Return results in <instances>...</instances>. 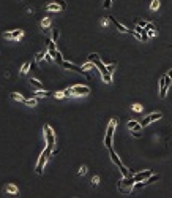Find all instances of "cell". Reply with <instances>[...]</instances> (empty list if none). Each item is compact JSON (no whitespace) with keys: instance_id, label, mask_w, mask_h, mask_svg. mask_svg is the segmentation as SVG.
Returning <instances> with one entry per match:
<instances>
[{"instance_id":"23","label":"cell","mask_w":172,"mask_h":198,"mask_svg":"<svg viewBox=\"0 0 172 198\" xmlns=\"http://www.w3.org/2000/svg\"><path fill=\"white\" fill-rule=\"evenodd\" d=\"M95 67H96V65H95V62H90V60H88L85 65H82V68H84L85 72H87V70H92V68H95Z\"/></svg>"},{"instance_id":"27","label":"cell","mask_w":172,"mask_h":198,"mask_svg":"<svg viewBox=\"0 0 172 198\" xmlns=\"http://www.w3.org/2000/svg\"><path fill=\"white\" fill-rule=\"evenodd\" d=\"M131 108H133V111H136V113H141L142 111V105H139V103H134Z\"/></svg>"},{"instance_id":"21","label":"cell","mask_w":172,"mask_h":198,"mask_svg":"<svg viewBox=\"0 0 172 198\" xmlns=\"http://www.w3.org/2000/svg\"><path fill=\"white\" fill-rule=\"evenodd\" d=\"M10 97H11L13 100H17V102H22V100H24V97L21 95V94H17V92H11Z\"/></svg>"},{"instance_id":"22","label":"cell","mask_w":172,"mask_h":198,"mask_svg":"<svg viewBox=\"0 0 172 198\" xmlns=\"http://www.w3.org/2000/svg\"><path fill=\"white\" fill-rule=\"evenodd\" d=\"M46 51H47V49L37 52V56H35V60H37V62H41V60H43V57H44V54H46Z\"/></svg>"},{"instance_id":"7","label":"cell","mask_w":172,"mask_h":198,"mask_svg":"<svg viewBox=\"0 0 172 198\" xmlns=\"http://www.w3.org/2000/svg\"><path fill=\"white\" fill-rule=\"evenodd\" d=\"M66 8V3H65L63 0H58V2H52V3L46 5V10L47 11H62Z\"/></svg>"},{"instance_id":"20","label":"cell","mask_w":172,"mask_h":198,"mask_svg":"<svg viewBox=\"0 0 172 198\" xmlns=\"http://www.w3.org/2000/svg\"><path fill=\"white\" fill-rule=\"evenodd\" d=\"M49 25H51V17H44V19L41 21V27H43V29H49Z\"/></svg>"},{"instance_id":"2","label":"cell","mask_w":172,"mask_h":198,"mask_svg":"<svg viewBox=\"0 0 172 198\" xmlns=\"http://www.w3.org/2000/svg\"><path fill=\"white\" fill-rule=\"evenodd\" d=\"M109 154H111V160H112V163L117 165V167L120 168L122 174H123V178H128V176H133V174H134L133 171H128V168H126L125 165L122 163V160L118 159V155H117V154H115L112 149H109Z\"/></svg>"},{"instance_id":"13","label":"cell","mask_w":172,"mask_h":198,"mask_svg":"<svg viewBox=\"0 0 172 198\" xmlns=\"http://www.w3.org/2000/svg\"><path fill=\"white\" fill-rule=\"evenodd\" d=\"M5 193L7 195H17L19 193V189H17L14 184H8L7 187H5Z\"/></svg>"},{"instance_id":"6","label":"cell","mask_w":172,"mask_h":198,"mask_svg":"<svg viewBox=\"0 0 172 198\" xmlns=\"http://www.w3.org/2000/svg\"><path fill=\"white\" fill-rule=\"evenodd\" d=\"M70 89L73 90L74 95H87V94H90V87H88V86L76 84V86H73V87H70Z\"/></svg>"},{"instance_id":"38","label":"cell","mask_w":172,"mask_h":198,"mask_svg":"<svg viewBox=\"0 0 172 198\" xmlns=\"http://www.w3.org/2000/svg\"><path fill=\"white\" fill-rule=\"evenodd\" d=\"M167 76H169V78H171V79H172V68H171V70H169V73H167Z\"/></svg>"},{"instance_id":"5","label":"cell","mask_w":172,"mask_h":198,"mask_svg":"<svg viewBox=\"0 0 172 198\" xmlns=\"http://www.w3.org/2000/svg\"><path fill=\"white\" fill-rule=\"evenodd\" d=\"M52 149H49V147H46V151H43L40 155V159H38V163H37V168H35V171H37V174H41L43 173V168L44 165H46L47 159H49V155H51Z\"/></svg>"},{"instance_id":"26","label":"cell","mask_w":172,"mask_h":198,"mask_svg":"<svg viewBox=\"0 0 172 198\" xmlns=\"http://www.w3.org/2000/svg\"><path fill=\"white\" fill-rule=\"evenodd\" d=\"M103 76V81L106 82V84H111L112 82V76H111V73H106V75H101Z\"/></svg>"},{"instance_id":"19","label":"cell","mask_w":172,"mask_h":198,"mask_svg":"<svg viewBox=\"0 0 172 198\" xmlns=\"http://www.w3.org/2000/svg\"><path fill=\"white\" fill-rule=\"evenodd\" d=\"M30 84L33 86V87H37V89H43V84H41L38 79H35V78H32L30 79Z\"/></svg>"},{"instance_id":"12","label":"cell","mask_w":172,"mask_h":198,"mask_svg":"<svg viewBox=\"0 0 172 198\" xmlns=\"http://www.w3.org/2000/svg\"><path fill=\"white\" fill-rule=\"evenodd\" d=\"M167 90H169V86L166 84V78L163 76V78L159 79V97L164 98V97L167 95Z\"/></svg>"},{"instance_id":"9","label":"cell","mask_w":172,"mask_h":198,"mask_svg":"<svg viewBox=\"0 0 172 198\" xmlns=\"http://www.w3.org/2000/svg\"><path fill=\"white\" fill-rule=\"evenodd\" d=\"M24 37V30H13V32H3V38L7 40H21Z\"/></svg>"},{"instance_id":"30","label":"cell","mask_w":172,"mask_h":198,"mask_svg":"<svg viewBox=\"0 0 172 198\" xmlns=\"http://www.w3.org/2000/svg\"><path fill=\"white\" fill-rule=\"evenodd\" d=\"M111 3H112V0H104V2H103V8L109 10V8H111Z\"/></svg>"},{"instance_id":"16","label":"cell","mask_w":172,"mask_h":198,"mask_svg":"<svg viewBox=\"0 0 172 198\" xmlns=\"http://www.w3.org/2000/svg\"><path fill=\"white\" fill-rule=\"evenodd\" d=\"M161 3H159V0H152V3H150V10L152 11H158Z\"/></svg>"},{"instance_id":"36","label":"cell","mask_w":172,"mask_h":198,"mask_svg":"<svg viewBox=\"0 0 172 198\" xmlns=\"http://www.w3.org/2000/svg\"><path fill=\"white\" fill-rule=\"evenodd\" d=\"M55 97H57V98H62V97H65V94L63 92H57V94H54Z\"/></svg>"},{"instance_id":"34","label":"cell","mask_w":172,"mask_h":198,"mask_svg":"<svg viewBox=\"0 0 172 198\" xmlns=\"http://www.w3.org/2000/svg\"><path fill=\"white\" fill-rule=\"evenodd\" d=\"M38 62L37 60H35V62H32V64H30V67H32V70H37V72H38V70H40V68H38Z\"/></svg>"},{"instance_id":"25","label":"cell","mask_w":172,"mask_h":198,"mask_svg":"<svg viewBox=\"0 0 172 198\" xmlns=\"http://www.w3.org/2000/svg\"><path fill=\"white\" fill-rule=\"evenodd\" d=\"M29 70H30V62H25V64L22 65V68H21V73H22V75H25Z\"/></svg>"},{"instance_id":"15","label":"cell","mask_w":172,"mask_h":198,"mask_svg":"<svg viewBox=\"0 0 172 198\" xmlns=\"http://www.w3.org/2000/svg\"><path fill=\"white\" fill-rule=\"evenodd\" d=\"M49 95H52V92H46V90H38V92L32 94L33 98H38V97H49Z\"/></svg>"},{"instance_id":"8","label":"cell","mask_w":172,"mask_h":198,"mask_svg":"<svg viewBox=\"0 0 172 198\" xmlns=\"http://www.w3.org/2000/svg\"><path fill=\"white\" fill-rule=\"evenodd\" d=\"M161 117H163V114L159 113V111H158V113H152V114H149V116L145 117L141 124H142V127H147V125H150L152 122H155V120L161 119Z\"/></svg>"},{"instance_id":"37","label":"cell","mask_w":172,"mask_h":198,"mask_svg":"<svg viewBox=\"0 0 172 198\" xmlns=\"http://www.w3.org/2000/svg\"><path fill=\"white\" fill-rule=\"evenodd\" d=\"M108 22H109L108 19H103V21H101V25H108Z\"/></svg>"},{"instance_id":"17","label":"cell","mask_w":172,"mask_h":198,"mask_svg":"<svg viewBox=\"0 0 172 198\" xmlns=\"http://www.w3.org/2000/svg\"><path fill=\"white\" fill-rule=\"evenodd\" d=\"M158 179H159V176H158V174H152V176H150V178H147V179H145V185H149V184H152V182L158 181Z\"/></svg>"},{"instance_id":"18","label":"cell","mask_w":172,"mask_h":198,"mask_svg":"<svg viewBox=\"0 0 172 198\" xmlns=\"http://www.w3.org/2000/svg\"><path fill=\"white\" fill-rule=\"evenodd\" d=\"M22 103H24V105H27V106H37V98H33V97H32V100L24 98Z\"/></svg>"},{"instance_id":"31","label":"cell","mask_w":172,"mask_h":198,"mask_svg":"<svg viewBox=\"0 0 172 198\" xmlns=\"http://www.w3.org/2000/svg\"><path fill=\"white\" fill-rule=\"evenodd\" d=\"M145 29H147V30H158V29H156L155 25L152 24V22H147V25H145Z\"/></svg>"},{"instance_id":"24","label":"cell","mask_w":172,"mask_h":198,"mask_svg":"<svg viewBox=\"0 0 172 198\" xmlns=\"http://www.w3.org/2000/svg\"><path fill=\"white\" fill-rule=\"evenodd\" d=\"M52 59H54V60H57V64L58 65H62V62H63V59H62V54H60V52H55V54L54 56H52Z\"/></svg>"},{"instance_id":"11","label":"cell","mask_w":172,"mask_h":198,"mask_svg":"<svg viewBox=\"0 0 172 198\" xmlns=\"http://www.w3.org/2000/svg\"><path fill=\"white\" fill-rule=\"evenodd\" d=\"M152 174H153L152 170H145V171H139V173H134V174H133V178H134L136 182H139V181H145V179L150 178Z\"/></svg>"},{"instance_id":"4","label":"cell","mask_w":172,"mask_h":198,"mask_svg":"<svg viewBox=\"0 0 172 198\" xmlns=\"http://www.w3.org/2000/svg\"><path fill=\"white\" fill-rule=\"evenodd\" d=\"M44 130V138H46V147H49V149H54V144H55V133L54 130H52V127L49 125V124H44L43 127Z\"/></svg>"},{"instance_id":"10","label":"cell","mask_w":172,"mask_h":198,"mask_svg":"<svg viewBox=\"0 0 172 198\" xmlns=\"http://www.w3.org/2000/svg\"><path fill=\"white\" fill-rule=\"evenodd\" d=\"M60 67H63V68H66V70H73V72H76V73H79V75H87L85 73V70L82 68V67H76L74 64H70V62H62V65Z\"/></svg>"},{"instance_id":"29","label":"cell","mask_w":172,"mask_h":198,"mask_svg":"<svg viewBox=\"0 0 172 198\" xmlns=\"http://www.w3.org/2000/svg\"><path fill=\"white\" fill-rule=\"evenodd\" d=\"M98 184H100V176H93V179H92V187H96Z\"/></svg>"},{"instance_id":"14","label":"cell","mask_w":172,"mask_h":198,"mask_svg":"<svg viewBox=\"0 0 172 198\" xmlns=\"http://www.w3.org/2000/svg\"><path fill=\"white\" fill-rule=\"evenodd\" d=\"M126 127H128L129 130H142V124L136 122V120H129V122L126 124Z\"/></svg>"},{"instance_id":"33","label":"cell","mask_w":172,"mask_h":198,"mask_svg":"<svg viewBox=\"0 0 172 198\" xmlns=\"http://www.w3.org/2000/svg\"><path fill=\"white\" fill-rule=\"evenodd\" d=\"M115 67H117V64H111V65H109V67H108V72L111 73V75H112V73H114Z\"/></svg>"},{"instance_id":"1","label":"cell","mask_w":172,"mask_h":198,"mask_svg":"<svg viewBox=\"0 0 172 198\" xmlns=\"http://www.w3.org/2000/svg\"><path fill=\"white\" fill-rule=\"evenodd\" d=\"M134 184H136L134 178H133V176H128V178H123L122 181H118L117 187H118V190H120V193L128 195L134 190Z\"/></svg>"},{"instance_id":"35","label":"cell","mask_w":172,"mask_h":198,"mask_svg":"<svg viewBox=\"0 0 172 198\" xmlns=\"http://www.w3.org/2000/svg\"><path fill=\"white\" fill-rule=\"evenodd\" d=\"M137 25H141V27H145V25H147V21H137Z\"/></svg>"},{"instance_id":"3","label":"cell","mask_w":172,"mask_h":198,"mask_svg":"<svg viewBox=\"0 0 172 198\" xmlns=\"http://www.w3.org/2000/svg\"><path fill=\"white\" fill-rule=\"evenodd\" d=\"M115 127H117V119L112 117L111 122H109V125H108V132H106V138H104V146L108 147V149L112 147V136H114Z\"/></svg>"},{"instance_id":"28","label":"cell","mask_w":172,"mask_h":198,"mask_svg":"<svg viewBox=\"0 0 172 198\" xmlns=\"http://www.w3.org/2000/svg\"><path fill=\"white\" fill-rule=\"evenodd\" d=\"M58 37H60V32H58L57 29H54V32H52V41H57Z\"/></svg>"},{"instance_id":"32","label":"cell","mask_w":172,"mask_h":198,"mask_svg":"<svg viewBox=\"0 0 172 198\" xmlns=\"http://www.w3.org/2000/svg\"><path fill=\"white\" fill-rule=\"evenodd\" d=\"M79 174H81V176H84V174H87V167H84V165H82V167L79 168Z\"/></svg>"},{"instance_id":"39","label":"cell","mask_w":172,"mask_h":198,"mask_svg":"<svg viewBox=\"0 0 172 198\" xmlns=\"http://www.w3.org/2000/svg\"><path fill=\"white\" fill-rule=\"evenodd\" d=\"M112 2H114V0H112Z\"/></svg>"}]
</instances>
